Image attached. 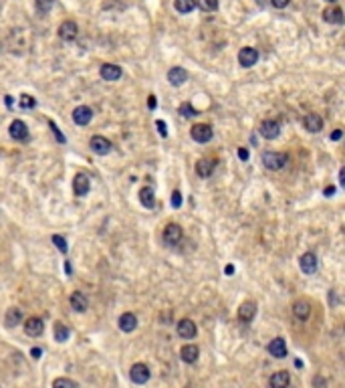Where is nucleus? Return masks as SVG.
I'll use <instances>...</instances> for the list:
<instances>
[{
  "instance_id": "f257e3e1",
  "label": "nucleus",
  "mask_w": 345,
  "mask_h": 388,
  "mask_svg": "<svg viewBox=\"0 0 345 388\" xmlns=\"http://www.w3.org/2000/svg\"><path fill=\"white\" fill-rule=\"evenodd\" d=\"M260 160H263L265 168L277 172V170H283V168L287 166L289 156H287V154H283V152H265Z\"/></svg>"
},
{
  "instance_id": "f03ea898",
  "label": "nucleus",
  "mask_w": 345,
  "mask_h": 388,
  "mask_svg": "<svg viewBox=\"0 0 345 388\" xmlns=\"http://www.w3.org/2000/svg\"><path fill=\"white\" fill-rule=\"evenodd\" d=\"M190 133H192V140L198 142V144L210 142L212 136H214V131H212V128H210L208 124H196L194 128L190 129Z\"/></svg>"
},
{
  "instance_id": "7ed1b4c3",
  "label": "nucleus",
  "mask_w": 345,
  "mask_h": 388,
  "mask_svg": "<svg viewBox=\"0 0 345 388\" xmlns=\"http://www.w3.org/2000/svg\"><path fill=\"white\" fill-rule=\"evenodd\" d=\"M182 239H184V233H182V229L178 224H168L163 229V240L168 243L170 247H176L178 243H182Z\"/></svg>"
},
{
  "instance_id": "20e7f679",
  "label": "nucleus",
  "mask_w": 345,
  "mask_h": 388,
  "mask_svg": "<svg viewBox=\"0 0 345 388\" xmlns=\"http://www.w3.org/2000/svg\"><path fill=\"white\" fill-rule=\"evenodd\" d=\"M77 33H79V26L75 20H63L61 26H59V37L63 38V41L71 43L77 38Z\"/></svg>"
},
{
  "instance_id": "39448f33",
  "label": "nucleus",
  "mask_w": 345,
  "mask_h": 388,
  "mask_svg": "<svg viewBox=\"0 0 345 388\" xmlns=\"http://www.w3.org/2000/svg\"><path fill=\"white\" fill-rule=\"evenodd\" d=\"M89 146H91V150L95 154H99V156H107L109 152H111V148H113V144L109 142L107 138H103V136H93L91 142H89Z\"/></svg>"
},
{
  "instance_id": "423d86ee",
  "label": "nucleus",
  "mask_w": 345,
  "mask_h": 388,
  "mask_svg": "<svg viewBox=\"0 0 345 388\" xmlns=\"http://www.w3.org/2000/svg\"><path fill=\"white\" fill-rule=\"evenodd\" d=\"M279 133H281V124L274 122V119H265V122L260 124V136H263L265 140L279 138Z\"/></svg>"
},
{
  "instance_id": "0eeeda50",
  "label": "nucleus",
  "mask_w": 345,
  "mask_h": 388,
  "mask_svg": "<svg viewBox=\"0 0 345 388\" xmlns=\"http://www.w3.org/2000/svg\"><path fill=\"white\" fill-rule=\"evenodd\" d=\"M8 133H10V138H12V140H17V142L29 140V128H26V124H24V122H20V119H15V122L10 124Z\"/></svg>"
},
{
  "instance_id": "6e6552de",
  "label": "nucleus",
  "mask_w": 345,
  "mask_h": 388,
  "mask_svg": "<svg viewBox=\"0 0 345 388\" xmlns=\"http://www.w3.org/2000/svg\"><path fill=\"white\" fill-rule=\"evenodd\" d=\"M176 330H178V336L184 338V340L196 338V333H198V328H196V324L192 322V319H180Z\"/></svg>"
},
{
  "instance_id": "1a4fd4ad",
  "label": "nucleus",
  "mask_w": 345,
  "mask_h": 388,
  "mask_svg": "<svg viewBox=\"0 0 345 388\" xmlns=\"http://www.w3.org/2000/svg\"><path fill=\"white\" fill-rule=\"evenodd\" d=\"M129 378H131L135 384H145V382L149 380V368H147L145 364H142V362L133 364L131 370H129Z\"/></svg>"
},
{
  "instance_id": "9d476101",
  "label": "nucleus",
  "mask_w": 345,
  "mask_h": 388,
  "mask_svg": "<svg viewBox=\"0 0 345 388\" xmlns=\"http://www.w3.org/2000/svg\"><path fill=\"white\" fill-rule=\"evenodd\" d=\"M256 61H258V51L256 49H253V47H242L240 49L238 63L242 67H253V65H256Z\"/></svg>"
},
{
  "instance_id": "9b49d317",
  "label": "nucleus",
  "mask_w": 345,
  "mask_h": 388,
  "mask_svg": "<svg viewBox=\"0 0 345 388\" xmlns=\"http://www.w3.org/2000/svg\"><path fill=\"white\" fill-rule=\"evenodd\" d=\"M91 119H93L91 108H87V105H79V108H75V111H73V122H75L77 126H87Z\"/></svg>"
},
{
  "instance_id": "f8f14e48",
  "label": "nucleus",
  "mask_w": 345,
  "mask_h": 388,
  "mask_svg": "<svg viewBox=\"0 0 345 388\" xmlns=\"http://www.w3.org/2000/svg\"><path fill=\"white\" fill-rule=\"evenodd\" d=\"M303 126H305L307 131L317 133V131L323 129V117L319 113H307L305 119H303Z\"/></svg>"
},
{
  "instance_id": "ddd939ff",
  "label": "nucleus",
  "mask_w": 345,
  "mask_h": 388,
  "mask_svg": "<svg viewBox=\"0 0 345 388\" xmlns=\"http://www.w3.org/2000/svg\"><path fill=\"white\" fill-rule=\"evenodd\" d=\"M99 73H101V77L105 79V81H117V79L121 77V67L119 65H113V63H105V65H101V69H99Z\"/></svg>"
},
{
  "instance_id": "4468645a",
  "label": "nucleus",
  "mask_w": 345,
  "mask_h": 388,
  "mask_svg": "<svg viewBox=\"0 0 345 388\" xmlns=\"http://www.w3.org/2000/svg\"><path fill=\"white\" fill-rule=\"evenodd\" d=\"M43 330H45V324H43V319H40V317H29V319H26L24 332L29 333L31 338H38L40 333H43Z\"/></svg>"
},
{
  "instance_id": "2eb2a0df",
  "label": "nucleus",
  "mask_w": 345,
  "mask_h": 388,
  "mask_svg": "<svg viewBox=\"0 0 345 388\" xmlns=\"http://www.w3.org/2000/svg\"><path fill=\"white\" fill-rule=\"evenodd\" d=\"M89 188H91V182H89V176L85 174H77L75 180H73V190L77 196H87L89 194Z\"/></svg>"
},
{
  "instance_id": "dca6fc26",
  "label": "nucleus",
  "mask_w": 345,
  "mask_h": 388,
  "mask_svg": "<svg viewBox=\"0 0 345 388\" xmlns=\"http://www.w3.org/2000/svg\"><path fill=\"white\" fill-rule=\"evenodd\" d=\"M214 168H216V160H212V158H202L200 162L196 164V174H198L200 178H208V176H212Z\"/></svg>"
},
{
  "instance_id": "f3484780",
  "label": "nucleus",
  "mask_w": 345,
  "mask_h": 388,
  "mask_svg": "<svg viewBox=\"0 0 345 388\" xmlns=\"http://www.w3.org/2000/svg\"><path fill=\"white\" fill-rule=\"evenodd\" d=\"M256 315V303L254 301H244L240 307H238V319L244 324L253 322V317Z\"/></svg>"
},
{
  "instance_id": "a211bd4d",
  "label": "nucleus",
  "mask_w": 345,
  "mask_h": 388,
  "mask_svg": "<svg viewBox=\"0 0 345 388\" xmlns=\"http://www.w3.org/2000/svg\"><path fill=\"white\" fill-rule=\"evenodd\" d=\"M168 81L174 85V87H180L188 81V73L182 69V67H172L168 71Z\"/></svg>"
},
{
  "instance_id": "6ab92c4d",
  "label": "nucleus",
  "mask_w": 345,
  "mask_h": 388,
  "mask_svg": "<svg viewBox=\"0 0 345 388\" xmlns=\"http://www.w3.org/2000/svg\"><path fill=\"white\" fill-rule=\"evenodd\" d=\"M269 384H271V388H289V384H291V376H289L287 370H279V372H274L271 376Z\"/></svg>"
},
{
  "instance_id": "aec40b11",
  "label": "nucleus",
  "mask_w": 345,
  "mask_h": 388,
  "mask_svg": "<svg viewBox=\"0 0 345 388\" xmlns=\"http://www.w3.org/2000/svg\"><path fill=\"white\" fill-rule=\"evenodd\" d=\"M299 265H301L303 273L313 275L317 271V257H315V253H305V255L299 259Z\"/></svg>"
},
{
  "instance_id": "412c9836",
  "label": "nucleus",
  "mask_w": 345,
  "mask_h": 388,
  "mask_svg": "<svg viewBox=\"0 0 345 388\" xmlns=\"http://www.w3.org/2000/svg\"><path fill=\"white\" fill-rule=\"evenodd\" d=\"M198 356H200V350H198L196 344H186L182 350H180V358L184 360L186 364H194L196 360H198Z\"/></svg>"
},
{
  "instance_id": "4be33fe9",
  "label": "nucleus",
  "mask_w": 345,
  "mask_h": 388,
  "mask_svg": "<svg viewBox=\"0 0 345 388\" xmlns=\"http://www.w3.org/2000/svg\"><path fill=\"white\" fill-rule=\"evenodd\" d=\"M287 342L283 338H274L271 344H269V354L272 358H285L287 356Z\"/></svg>"
},
{
  "instance_id": "5701e85b",
  "label": "nucleus",
  "mask_w": 345,
  "mask_h": 388,
  "mask_svg": "<svg viewBox=\"0 0 345 388\" xmlns=\"http://www.w3.org/2000/svg\"><path fill=\"white\" fill-rule=\"evenodd\" d=\"M135 328H137V317H135V314L126 312V314H123V315L119 317V330H121V332L131 333Z\"/></svg>"
},
{
  "instance_id": "b1692460",
  "label": "nucleus",
  "mask_w": 345,
  "mask_h": 388,
  "mask_svg": "<svg viewBox=\"0 0 345 388\" xmlns=\"http://www.w3.org/2000/svg\"><path fill=\"white\" fill-rule=\"evenodd\" d=\"M69 301H71V307H73L75 312H87V307H89V299H87V296H83L81 291L71 293V297H69Z\"/></svg>"
},
{
  "instance_id": "393cba45",
  "label": "nucleus",
  "mask_w": 345,
  "mask_h": 388,
  "mask_svg": "<svg viewBox=\"0 0 345 388\" xmlns=\"http://www.w3.org/2000/svg\"><path fill=\"white\" fill-rule=\"evenodd\" d=\"M20 322H22V312L18 310V307H10V310L6 312V315H4V324L8 328H17Z\"/></svg>"
},
{
  "instance_id": "a878e982",
  "label": "nucleus",
  "mask_w": 345,
  "mask_h": 388,
  "mask_svg": "<svg viewBox=\"0 0 345 388\" xmlns=\"http://www.w3.org/2000/svg\"><path fill=\"white\" fill-rule=\"evenodd\" d=\"M140 203L145 206V208H154L156 206V196H154V190L151 188H142L140 190Z\"/></svg>"
},
{
  "instance_id": "bb28decb",
  "label": "nucleus",
  "mask_w": 345,
  "mask_h": 388,
  "mask_svg": "<svg viewBox=\"0 0 345 388\" xmlns=\"http://www.w3.org/2000/svg\"><path fill=\"white\" fill-rule=\"evenodd\" d=\"M309 314H311V305H309L307 301H297V303L293 305V315H295L297 319H307Z\"/></svg>"
},
{
  "instance_id": "cd10ccee",
  "label": "nucleus",
  "mask_w": 345,
  "mask_h": 388,
  "mask_svg": "<svg viewBox=\"0 0 345 388\" xmlns=\"http://www.w3.org/2000/svg\"><path fill=\"white\" fill-rule=\"evenodd\" d=\"M323 18L331 24H341L343 22V12H341V8H327L323 12Z\"/></svg>"
},
{
  "instance_id": "c85d7f7f",
  "label": "nucleus",
  "mask_w": 345,
  "mask_h": 388,
  "mask_svg": "<svg viewBox=\"0 0 345 388\" xmlns=\"http://www.w3.org/2000/svg\"><path fill=\"white\" fill-rule=\"evenodd\" d=\"M174 6L180 15H188V12H192L196 8V0H176Z\"/></svg>"
},
{
  "instance_id": "c756f323",
  "label": "nucleus",
  "mask_w": 345,
  "mask_h": 388,
  "mask_svg": "<svg viewBox=\"0 0 345 388\" xmlns=\"http://www.w3.org/2000/svg\"><path fill=\"white\" fill-rule=\"evenodd\" d=\"M53 332H54V340H57V342H67L69 340V333H71V332H69V328L65 324H61V322L54 324Z\"/></svg>"
},
{
  "instance_id": "7c9ffc66",
  "label": "nucleus",
  "mask_w": 345,
  "mask_h": 388,
  "mask_svg": "<svg viewBox=\"0 0 345 388\" xmlns=\"http://www.w3.org/2000/svg\"><path fill=\"white\" fill-rule=\"evenodd\" d=\"M18 105L22 110H33L36 105V99L33 95H29V93H24V95H20V99H18Z\"/></svg>"
},
{
  "instance_id": "2f4dec72",
  "label": "nucleus",
  "mask_w": 345,
  "mask_h": 388,
  "mask_svg": "<svg viewBox=\"0 0 345 388\" xmlns=\"http://www.w3.org/2000/svg\"><path fill=\"white\" fill-rule=\"evenodd\" d=\"M53 6H54V0H36V10H38V15H49Z\"/></svg>"
},
{
  "instance_id": "473e14b6",
  "label": "nucleus",
  "mask_w": 345,
  "mask_h": 388,
  "mask_svg": "<svg viewBox=\"0 0 345 388\" xmlns=\"http://www.w3.org/2000/svg\"><path fill=\"white\" fill-rule=\"evenodd\" d=\"M178 111H180V115H182V117H196V115H198V111L194 110V105L188 103V101H186V103H182V105H180V110H178Z\"/></svg>"
},
{
  "instance_id": "72a5a7b5",
  "label": "nucleus",
  "mask_w": 345,
  "mask_h": 388,
  "mask_svg": "<svg viewBox=\"0 0 345 388\" xmlns=\"http://www.w3.org/2000/svg\"><path fill=\"white\" fill-rule=\"evenodd\" d=\"M196 4H198L200 10H204V12H214V10L218 8V0H198Z\"/></svg>"
},
{
  "instance_id": "f704fd0d",
  "label": "nucleus",
  "mask_w": 345,
  "mask_h": 388,
  "mask_svg": "<svg viewBox=\"0 0 345 388\" xmlns=\"http://www.w3.org/2000/svg\"><path fill=\"white\" fill-rule=\"evenodd\" d=\"M53 388H79V384L69 378H57L53 382Z\"/></svg>"
},
{
  "instance_id": "c9c22d12",
  "label": "nucleus",
  "mask_w": 345,
  "mask_h": 388,
  "mask_svg": "<svg viewBox=\"0 0 345 388\" xmlns=\"http://www.w3.org/2000/svg\"><path fill=\"white\" fill-rule=\"evenodd\" d=\"M53 243H54V247H57L61 253H67V240H65V237H61V235H53Z\"/></svg>"
},
{
  "instance_id": "e433bc0d",
  "label": "nucleus",
  "mask_w": 345,
  "mask_h": 388,
  "mask_svg": "<svg viewBox=\"0 0 345 388\" xmlns=\"http://www.w3.org/2000/svg\"><path fill=\"white\" fill-rule=\"evenodd\" d=\"M172 206H174V208H180V206H182V194L178 192V190L172 192Z\"/></svg>"
},
{
  "instance_id": "4c0bfd02",
  "label": "nucleus",
  "mask_w": 345,
  "mask_h": 388,
  "mask_svg": "<svg viewBox=\"0 0 345 388\" xmlns=\"http://www.w3.org/2000/svg\"><path fill=\"white\" fill-rule=\"evenodd\" d=\"M156 128H158V131H160V136H162V138L168 136V129H165V124L162 122V119H158V122H156Z\"/></svg>"
},
{
  "instance_id": "58836bf2",
  "label": "nucleus",
  "mask_w": 345,
  "mask_h": 388,
  "mask_svg": "<svg viewBox=\"0 0 345 388\" xmlns=\"http://www.w3.org/2000/svg\"><path fill=\"white\" fill-rule=\"evenodd\" d=\"M51 129H53V133H54V136H57V140H59L61 144H65V136H63V133H61V129H59L57 126H54L53 122H51Z\"/></svg>"
},
{
  "instance_id": "ea45409f",
  "label": "nucleus",
  "mask_w": 345,
  "mask_h": 388,
  "mask_svg": "<svg viewBox=\"0 0 345 388\" xmlns=\"http://www.w3.org/2000/svg\"><path fill=\"white\" fill-rule=\"evenodd\" d=\"M271 2H272L274 8H285V6H289V2H291V0H271Z\"/></svg>"
},
{
  "instance_id": "a19ab883",
  "label": "nucleus",
  "mask_w": 345,
  "mask_h": 388,
  "mask_svg": "<svg viewBox=\"0 0 345 388\" xmlns=\"http://www.w3.org/2000/svg\"><path fill=\"white\" fill-rule=\"evenodd\" d=\"M147 108H149V110H156V108H158V99H156V95H149V99H147Z\"/></svg>"
},
{
  "instance_id": "79ce46f5",
  "label": "nucleus",
  "mask_w": 345,
  "mask_h": 388,
  "mask_svg": "<svg viewBox=\"0 0 345 388\" xmlns=\"http://www.w3.org/2000/svg\"><path fill=\"white\" fill-rule=\"evenodd\" d=\"M31 356H33L35 360H38L40 356H43V350H40V348H33V350H31Z\"/></svg>"
},
{
  "instance_id": "37998d69",
  "label": "nucleus",
  "mask_w": 345,
  "mask_h": 388,
  "mask_svg": "<svg viewBox=\"0 0 345 388\" xmlns=\"http://www.w3.org/2000/svg\"><path fill=\"white\" fill-rule=\"evenodd\" d=\"M341 136H343V131H341V129H335L333 133H331V140L337 142V140H341Z\"/></svg>"
},
{
  "instance_id": "c03bdc74",
  "label": "nucleus",
  "mask_w": 345,
  "mask_h": 388,
  "mask_svg": "<svg viewBox=\"0 0 345 388\" xmlns=\"http://www.w3.org/2000/svg\"><path fill=\"white\" fill-rule=\"evenodd\" d=\"M238 158H240V160H248V150H246V148H240V150H238Z\"/></svg>"
},
{
  "instance_id": "a18cd8bd",
  "label": "nucleus",
  "mask_w": 345,
  "mask_h": 388,
  "mask_svg": "<svg viewBox=\"0 0 345 388\" xmlns=\"http://www.w3.org/2000/svg\"><path fill=\"white\" fill-rule=\"evenodd\" d=\"M339 184H341V186H345V168H341V170H339Z\"/></svg>"
},
{
  "instance_id": "49530a36",
  "label": "nucleus",
  "mask_w": 345,
  "mask_h": 388,
  "mask_svg": "<svg viewBox=\"0 0 345 388\" xmlns=\"http://www.w3.org/2000/svg\"><path fill=\"white\" fill-rule=\"evenodd\" d=\"M335 194V186H327L325 188V196H333Z\"/></svg>"
},
{
  "instance_id": "de8ad7c7",
  "label": "nucleus",
  "mask_w": 345,
  "mask_h": 388,
  "mask_svg": "<svg viewBox=\"0 0 345 388\" xmlns=\"http://www.w3.org/2000/svg\"><path fill=\"white\" fill-rule=\"evenodd\" d=\"M224 273H226V275H232V273H234V265H226V267H224Z\"/></svg>"
},
{
  "instance_id": "09e8293b",
  "label": "nucleus",
  "mask_w": 345,
  "mask_h": 388,
  "mask_svg": "<svg viewBox=\"0 0 345 388\" xmlns=\"http://www.w3.org/2000/svg\"><path fill=\"white\" fill-rule=\"evenodd\" d=\"M65 271H67V275H71V273H73V267H71V263H69V261L65 263Z\"/></svg>"
},
{
  "instance_id": "8fccbe9b",
  "label": "nucleus",
  "mask_w": 345,
  "mask_h": 388,
  "mask_svg": "<svg viewBox=\"0 0 345 388\" xmlns=\"http://www.w3.org/2000/svg\"><path fill=\"white\" fill-rule=\"evenodd\" d=\"M315 382H317V386H319V388H325V380H321V378H315Z\"/></svg>"
},
{
  "instance_id": "3c124183",
  "label": "nucleus",
  "mask_w": 345,
  "mask_h": 388,
  "mask_svg": "<svg viewBox=\"0 0 345 388\" xmlns=\"http://www.w3.org/2000/svg\"><path fill=\"white\" fill-rule=\"evenodd\" d=\"M4 103L8 105V108H12V97H10V95H6V97H4Z\"/></svg>"
},
{
  "instance_id": "603ef678",
  "label": "nucleus",
  "mask_w": 345,
  "mask_h": 388,
  "mask_svg": "<svg viewBox=\"0 0 345 388\" xmlns=\"http://www.w3.org/2000/svg\"><path fill=\"white\" fill-rule=\"evenodd\" d=\"M256 2H258V4H265V2H267V0H256Z\"/></svg>"
},
{
  "instance_id": "864d4df0",
  "label": "nucleus",
  "mask_w": 345,
  "mask_h": 388,
  "mask_svg": "<svg viewBox=\"0 0 345 388\" xmlns=\"http://www.w3.org/2000/svg\"><path fill=\"white\" fill-rule=\"evenodd\" d=\"M325 2H335V0H325Z\"/></svg>"
}]
</instances>
